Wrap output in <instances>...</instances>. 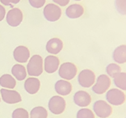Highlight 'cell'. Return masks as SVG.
Wrapping results in <instances>:
<instances>
[{
	"mask_svg": "<svg viewBox=\"0 0 126 118\" xmlns=\"http://www.w3.org/2000/svg\"><path fill=\"white\" fill-rule=\"evenodd\" d=\"M1 2L5 6H10L11 4H17L19 3L20 0H0Z\"/></svg>",
	"mask_w": 126,
	"mask_h": 118,
	"instance_id": "cell-28",
	"label": "cell"
},
{
	"mask_svg": "<svg viewBox=\"0 0 126 118\" xmlns=\"http://www.w3.org/2000/svg\"><path fill=\"white\" fill-rule=\"evenodd\" d=\"M112 59L119 65L126 63V45H121L114 50Z\"/></svg>",
	"mask_w": 126,
	"mask_h": 118,
	"instance_id": "cell-17",
	"label": "cell"
},
{
	"mask_svg": "<svg viewBox=\"0 0 126 118\" xmlns=\"http://www.w3.org/2000/svg\"><path fill=\"white\" fill-rule=\"evenodd\" d=\"M116 11L123 16H126V0H115Z\"/></svg>",
	"mask_w": 126,
	"mask_h": 118,
	"instance_id": "cell-26",
	"label": "cell"
},
{
	"mask_svg": "<svg viewBox=\"0 0 126 118\" xmlns=\"http://www.w3.org/2000/svg\"><path fill=\"white\" fill-rule=\"evenodd\" d=\"M111 84V79L106 74H100L95 79L92 86V91L96 95H103L110 89Z\"/></svg>",
	"mask_w": 126,
	"mask_h": 118,
	"instance_id": "cell-3",
	"label": "cell"
},
{
	"mask_svg": "<svg viewBox=\"0 0 126 118\" xmlns=\"http://www.w3.org/2000/svg\"><path fill=\"white\" fill-rule=\"evenodd\" d=\"M121 72V66L117 63H110L106 67V74L109 76L111 79H113L117 74Z\"/></svg>",
	"mask_w": 126,
	"mask_h": 118,
	"instance_id": "cell-22",
	"label": "cell"
},
{
	"mask_svg": "<svg viewBox=\"0 0 126 118\" xmlns=\"http://www.w3.org/2000/svg\"><path fill=\"white\" fill-rule=\"evenodd\" d=\"M76 118H95V115L90 108H82L77 112Z\"/></svg>",
	"mask_w": 126,
	"mask_h": 118,
	"instance_id": "cell-24",
	"label": "cell"
},
{
	"mask_svg": "<svg viewBox=\"0 0 126 118\" xmlns=\"http://www.w3.org/2000/svg\"><path fill=\"white\" fill-rule=\"evenodd\" d=\"M0 86L2 88L6 89H11L16 87V80L12 75L9 74H5L0 77Z\"/></svg>",
	"mask_w": 126,
	"mask_h": 118,
	"instance_id": "cell-20",
	"label": "cell"
},
{
	"mask_svg": "<svg viewBox=\"0 0 126 118\" xmlns=\"http://www.w3.org/2000/svg\"><path fill=\"white\" fill-rule=\"evenodd\" d=\"M52 118H53V117H52Z\"/></svg>",
	"mask_w": 126,
	"mask_h": 118,
	"instance_id": "cell-33",
	"label": "cell"
},
{
	"mask_svg": "<svg viewBox=\"0 0 126 118\" xmlns=\"http://www.w3.org/2000/svg\"><path fill=\"white\" fill-rule=\"evenodd\" d=\"M48 111L42 106L33 108L30 112V118H47Z\"/></svg>",
	"mask_w": 126,
	"mask_h": 118,
	"instance_id": "cell-23",
	"label": "cell"
},
{
	"mask_svg": "<svg viewBox=\"0 0 126 118\" xmlns=\"http://www.w3.org/2000/svg\"><path fill=\"white\" fill-rule=\"evenodd\" d=\"M48 110L54 115H60L64 113L66 108V102L61 96H54L48 100Z\"/></svg>",
	"mask_w": 126,
	"mask_h": 118,
	"instance_id": "cell-6",
	"label": "cell"
},
{
	"mask_svg": "<svg viewBox=\"0 0 126 118\" xmlns=\"http://www.w3.org/2000/svg\"><path fill=\"white\" fill-rule=\"evenodd\" d=\"M0 95L3 102L9 104H15L22 101L20 94L18 91L11 90V89L2 88L0 90Z\"/></svg>",
	"mask_w": 126,
	"mask_h": 118,
	"instance_id": "cell-9",
	"label": "cell"
},
{
	"mask_svg": "<svg viewBox=\"0 0 126 118\" xmlns=\"http://www.w3.org/2000/svg\"><path fill=\"white\" fill-rule=\"evenodd\" d=\"M73 99L74 103L80 108H87L91 104V100H92L91 95L87 91L82 90L74 93Z\"/></svg>",
	"mask_w": 126,
	"mask_h": 118,
	"instance_id": "cell-10",
	"label": "cell"
},
{
	"mask_svg": "<svg viewBox=\"0 0 126 118\" xmlns=\"http://www.w3.org/2000/svg\"><path fill=\"white\" fill-rule=\"evenodd\" d=\"M41 82L36 77H29L24 82V89L29 95H35L39 91Z\"/></svg>",
	"mask_w": 126,
	"mask_h": 118,
	"instance_id": "cell-15",
	"label": "cell"
},
{
	"mask_svg": "<svg viewBox=\"0 0 126 118\" xmlns=\"http://www.w3.org/2000/svg\"><path fill=\"white\" fill-rule=\"evenodd\" d=\"M0 102H1V96H0Z\"/></svg>",
	"mask_w": 126,
	"mask_h": 118,
	"instance_id": "cell-32",
	"label": "cell"
},
{
	"mask_svg": "<svg viewBox=\"0 0 126 118\" xmlns=\"http://www.w3.org/2000/svg\"><path fill=\"white\" fill-rule=\"evenodd\" d=\"M93 113L99 118H108L113 113L112 106L106 100H96L93 104Z\"/></svg>",
	"mask_w": 126,
	"mask_h": 118,
	"instance_id": "cell-4",
	"label": "cell"
},
{
	"mask_svg": "<svg viewBox=\"0 0 126 118\" xmlns=\"http://www.w3.org/2000/svg\"><path fill=\"white\" fill-rule=\"evenodd\" d=\"M53 1L58 5L62 6V7H65L70 2V0H53Z\"/></svg>",
	"mask_w": 126,
	"mask_h": 118,
	"instance_id": "cell-29",
	"label": "cell"
},
{
	"mask_svg": "<svg viewBox=\"0 0 126 118\" xmlns=\"http://www.w3.org/2000/svg\"><path fill=\"white\" fill-rule=\"evenodd\" d=\"M6 16V10L5 8L2 7V5H0V22L4 19V17Z\"/></svg>",
	"mask_w": 126,
	"mask_h": 118,
	"instance_id": "cell-30",
	"label": "cell"
},
{
	"mask_svg": "<svg viewBox=\"0 0 126 118\" xmlns=\"http://www.w3.org/2000/svg\"><path fill=\"white\" fill-rule=\"evenodd\" d=\"M96 77L94 71L89 69H85L80 71L78 75V83L82 87L89 88L94 85Z\"/></svg>",
	"mask_w": 126,
	"mask_h": 118,
	"instance_id": "cell-7",
	"label": "cell"
},
{
	"mask_svg": "<svg viewBox=\"0 0 126 118\" xmlns=\"http://www.w3.org/2000/svg\"><path fill=\"white\" fill-rule=\"evenodd\" d=\"M125 95H126V94H125Z\"/></svg>",
	"mask_w": 126,
	"mask_h": 118,
	"instance_id": "cell-35",
	"label": "cell"
},
{
	"mask_svg": "<svg viewBox=\"0 0 126 118\" xmlns=\"http://www.w3.org/2000/svg\"><path fill=\"white\" fill-rule=\"evenodd\" d=\"M113 83L116 88L123 91H126V72H121L113 78Z\"/></svg>",
	"mask_w": 126,
	"mask_h": 118,
	"instance_id": "cell-21",
	"label": "cell"
},
{
	"mask_svg": "<svg viewBox=\"0 0 126 118\" xmlns=\"http://www.w3.org/2000/svg\"><path fill=\"white\" fill-rule=\"evenodd\" d=\"M74 1H81V0H74Z\"/></svg>",
	"mask_w": 126,
	"mask_h": 118,
	"instance_id": "cell-31",
	"label": "cell"
},
{
	"mask_svg": "<svg viewBox=\"0 0 126 118\" xmlns=\"http://www.w3.org/2000/svg\"><path fill=\"white\" fill-rule=\"evenodd\" d=\"M28 2L34 8H41L45 3V0H28Z\"/></svg>",
	"mask_w": 126,
	"mask_h": 118,
	"instance_id": "cell-27",
	"label": "cell"
},
{
	"mask_svg": "<svg viewBox=\"0 0 126 118\" xmlns=\"http://www.w3.org/2000/svg\"><path fill=\"white\" fill-rule=\"evenodd\" d=\"M44 16L45 18L49 22H55L58 21L61 18L62 16V9L58 5L49 3L45 6L44 8Z\"/></svg>",
	"mask_w": 126,
	"mask_h": 118,
	"instance_id": "cell-8",
	"label": "cell"
},
{
	"mask_svg": "<svg viewBox=\"0 0 126 118\" xmlns=\"http://www.w3.org/2000/svg\"><path fill=\"white\" fill-rule=\"evenodd\" d=\"M44 71L43 59L40 55H33L27 65V73L31 77H38Z\"/></svg>",
	"mask_w": 126,
	"mask_h": 118,
	"instance_id": "cell-1",
	"label": "cell"
},
{
	"mask_svg": "<svg viewBox=\"0 0 126 118\" xmlns=\"http://www.w3.org/2000/svg\"><path fill=\"white\" fill-rule=\"evenodd\" d=\"M84 13V8L80 4H72L66 8L65 15L70 19H78Z\"/></svg>",
	"mask_w": 126,
	"mask_h": 118,
	"instance_id": "cell-18",
	"label": "cell"
},
{
	"mask_svg": "<svg viewBox=\"0 0 126 118\" xmlns=\"http://www.w3.org/2000/svg\"><path fill=\"white\" fill-rule=\"evenodd\" d=\"M46 51L50 54H58L62 50L63 42L59 38H52L47 42Z\"/></svg>",
	"mask_w": 126,
	"mask_h": 118,
	"instance_id": "cell-16",
	"label": "cell"
},
{
	"mask_svg": "<svg viewBox=\"0 0 126 118\" xmlns=\"http://www.w3.org/2000/svg\"><path fill=\"white\" fill-rule=\"evenodd\" d=\"M12 118H29V113L26 109L23 108H18L13 111Z\"/></svg>",
	"mask_w": 126,
	"mask_h": 118,
	"instance_id": "cell-25",
	"label": "cell"
},
{
	"mask_svg": "<svg viewBox=\"0 0 126 118\" xmlns=\"http://www.w3.org/2000/svg\"><path fill=\"white\" fill-rule=\"evenodd\" d=\"M78 74V67L72 62H64L58 68V74L62 79L72 80Z\"/></svg>",
	"mask_w": 126,
	"mask_h": 118,
	"instance_id": "cell-5",
	"label": "cell"
},
{
	"mask_svg": "<svg viewBox=\"0 0 126 118\" xmlns=\"http://www.w3.org/2000/svg\"><path fill=\"white\" fill-rule=\"evenodd\" d=\"M11 74L13 77L18 81H23L27 77V70L23 65L16 64L11 68Z\"/></svg>",
	"mask_w": 126,
	"mask_h": 118,
	"instance_id": "cell-19",
	"label": "cell"
},
{
	"mask_svg": "<svg viewBox=\"0 0 126 118\" xmlns=\"http://www.w3.org/2000/svg\"><path fill=\"white\" fill-rule=\"evenodd\" d=\"M54 89H55V91L59 96H65L71 93L73 87H72V84L70 83V81L61 79L55 83Z\"/></svg>",
	"mask_w": 126,
	"mask_h": 118,
	"instance_id": "cell-13",
	"label": "cell"
},
{
	"mask_svg": "<svg viewBox=\"0 0 126 118\" xmlns=\"http://www.w3.org/2000/svg\"><path fill=\"white\" fill-rule=\"evenodd\" d=\"M23 21V13L19 8H13L8 11L7 22L11 27H17Z\"/></svg>",
	"mask_w": 126,
	"mask_h": 118,
	"instance_id": "cell-11",
	"label": "cell"
},
{
	"mask_svg": "<svg viewBox=\"0 0 126 118\" xmlns=\"http://www.w3.org/2000/svg\"><path fill=\"white\" fill-rule=\"evenodd\" d=\"M60 67V61L55 55H49L44 60V70L48 74H53L58 70Z\"/></svg>",
	"mask_w": 126,
	"mask_h": 118,
	"instance_id": "cell-12",
	"label": "cell"
},
{
	"mask_svg": "<svg viewBox=\"0 0 126 118\" xmlns=\"http://www.w3.org/2000/svg\"><path fill=\"white\" fill-rule=\"evenodd\" d=\"M14 59L19 63H25L28 61L30 57L29 50L24 45H19L16 47L13 51Z\"/></svg>",
	"mask_w": 126,
	"mask_h": 118,
	"instance_id": "cell-14",
	"label": "cell"
},
{
	"mask_svg": "<svg viewBox=\"0 0 126 118\" xmlns=\"http://www.w3.org/2000/svg\"><path fill=\"white\" fill-rule=\"evenodd\" d=\"M125 118H126V117H125Z\"/></svg>",
	"mask_w": 126,
	"mask_h": 118,
	"instance_id": "cell-34",
	"label": "cell"
},
{
	"mask_svg": "<svg viewBox=\"0 0 126 118\" xmlns=\"http://www.w3.org/2000/svg\"><path fill=\"white\" fill-rule=\"evenodd\" d=\"M106 101L111 106H121L126 102L125 91L118 88H111L106 92Z\"/></svg>",
	"mask_w": 126,
	"mask_h": 118,
	"instance_id": "cell-2",
	"label": "cell"
}]
</instances>
